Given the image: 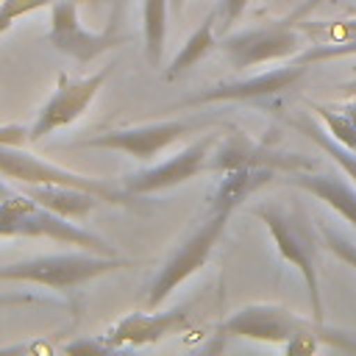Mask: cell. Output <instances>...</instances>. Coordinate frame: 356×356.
I'll return each mask as SVG.
<instances>
[{
    "instance_id": "8992f818",
    "label": "cell",
    "mask_w": 356,
    "mask_h": 356,
    "mask_svg": "<svg viewBox=\"0 0 356 356\" xmlns=\"http://www.w3.org/2000/svg\"><path fill=\"white\" fill-rule=\"evenodd\" d=\"M0 175L22 184V186H33V184H58V186H75V189H86L92 195H97L103 203L111 206H131L134 195H128L122 186H111L103 178H92V175H81L64 167H56L39 156H33L25 147H6L0 145Z\"/></svg>"
},
{
    "instance_id": "d4e9b609",
    "label": "cell",
    "mask_w": 356,
    "mask_h": 356,
    "mask_svg": "<svg viewBox=\"0 0 356 356\" xmlns=\"http://www.w3.org/2000/svg\"><path fill=\"white\" fill-rule=\"evenodd\" d=\"M25 142H31V128L25 125H0V145L6 147H25Z\"/></svg>"
},
{
    "instance_id": "9a60e30c",
    "label": "cell",
    "mask_w": 356,
    "mask_h": 356,
    "mask_svg": "<svg viewBox=\"0 0 356 356\" xmlns=\"http://www.w3.org/2000/svg\"><path fill=\"white\" fill-rule=\"evenodd\" d=\"M348 175L342 172H309V170H295L286 172V184L314 195L317 200H323L328 209H334L345 222H350L356 228V184L345 181Z\"/></svg>"
},
{
    "instance_id": "f1b7e54d",
    "label": "cell",
    "mask_w": 356,
    "mask_h": 356,
    "mask_svg": "<svg viewBox=\"0 0 356 356\" xmlns=\"http://www.w3.org/2000/svg\"><path fill=\"white\" fill-rule=\"evenodd\" d=\"M342 111H345V117L353 122V128H356V97H350L345 106H342Z\"/></svg>"
},
{
    "instance_id": "ac0fdd59",
    "label": "cell",
    "mask_w": 356,
    "mask_h": 356,
    "mask_svg": "<svg viewBox=\"0 0 356 356\" xmlns=\"http://www.w3.org/2000/svg\"><path fill=\"white\" fill-rule=\"evenodd\" d=\"M214 28H217V8H211V11L206 14V19L189 33V39H186V42L181 44V50L175 53L172 64L167 67V78H170V81L178 78V75H184L189 67H195L200 58H206V56L217 47Z\"/></svg>"
},
{
    "instance_id": "6da1fadb",
    "label": "cell",
    "mask_w": 356,
    "mask_h": 356,
    "mask_svg": "<svg viewBox=\"0 0 356 356\" xmlns=\"http://www.w3.org/2000/svg\"><path fill=\"white\" fill-rule=\"evenodd\" d=\"M222 337H239L253 342L278 345L286 353H314L320 348H337L356 353V337L323 325V320H303L278 303H248L236 309L222 325Z\"/></svg>"
},
{
    "instance_id": "603a6c76",
    "label": "cell",
    "mask_w": 356,
    "mask_h": 356,
    "mask_svg": "<svg viewBox=\"0 0 356 356\" xmlns=\"http://www.w3.org/2000/svg\"><path fill=\"white\" fill-rule=\"evenodd\" d=\"M323 236H325V248H328L337 259H342L348 267L356 270V245H353L350 239H345L342 234H337L334 228H323Z\"/></svg>"
},
{
    "instance_id": "cb8c5ba5",
    "label": "cell",
    "mask_w": 356,
    "mask_h": 356,
    "mask_svg": "<svg viewBox=\"0 0 356 356\" xmlns=\"http://www.w3.org/2000/svg\"><path fill=\"white\" fill-rule=\"evenodd\" d=\"M250 6V0H217V25L222 28V31H228L242 14H245V8Z\"/></svg>"
},
{
    "instance_id": "4316f807",
    "label": "cell",
    "mask_w": 356,
    "mask_h": 356,
    "mask_svg": "<svg viewBox=\"0 0 356 356\" xmlns=\"http://www.w3.org/2000/svg\"><path fill=\"white\" fill-rule=\"evenodd\" d=\"M111 348L106 345V339H75L64 345V353H108Z\"/></svg>"
},
{
    "instance_id": "836d02e7",
    "label": "cell",
    "mask_w": 356,
    "mask_h": 356,
    "mask_svg": "<svg viewBox=\"0 0 356 356\" xmlns=\"http://www.w3.org/2000/svg\"><path fill=\"white\" fill-rule=\"evenodd\" d=\"M0 3H3V0H0Z\"/></svg>"
},
{
    "instance_id": "2e32d148",
    "label": "cell",
    "mask_w": 356,
    "mask_h": 356,
    "mask_svg": "<svg viewBox=\"0 0 356 356\" xmlns=\"http://www.w3.org/2000/svg\"><path fill=\"white\" fill-rule=\"evenodd\" d=\"M22 192L28 197H33L39 206H44L61 217H70V220H81L103 203L97 195H92L86 189L58 186V184H33V186H22Z\"/></svg>"
},
{
    "instance_id": "d6a6232c",
    "label": "cell",
    "mask_w": 356,
    "mask_h": 356,
    "mask_svg": "<svg viewBox=\"0 0 356 356\" xmlns=\"http://www.w3.org/2000/svg\"><path fill=\"white\" fill-rule=\"evenodd\" d=\"M320 3H323V0H309V3H306V6H303V8L298 11V14H295V17H300V14H306V11H312V8H314V6H320Z\"/></svg>"
},
{
    "instance_id": "484cf974",
    "label": "cell",
    "mask_w": 356,
    "mask_h": 356,
    "mask_svg": "<svg viewBox=\"0 0 356 356\" xmlns=\"http://www.w3.org/2000/svg\"><path fill=\"white\" fill-rule=\"evenodd\" d=\"M50 303L47 298L31 295V292H0V309H14V306H44Z\"/></svg>"
},
{
    "instance_id": "277c9868",
    "label": "cell",
    "mask_w": 356,
    "mask_h": 356,
    "mask_svg": "<svg viewBox=\"0 0 356 356\" xmlns=\"http://www.w3.org/2000/svg\"><path fill=\"white\" fill-rule=\"evenodd\" d=\"M0 236H33V239H53L61 245H75L81 250L117 256V248L108 245L103 236L75 225L70 217H61L44 206H39L25 192H14L0 200Z\"/></svg>"
},
{
    "instance_id": "4dcf8cb0",
    "label": "cell",
    "mask_w": 356,
    "mask_h": 356,
    "mask_svg": "<svg viewBox=\"0 0 356 356\" xmlns=\"http://www.w3.org/2000/svg\"><path fill=\"white\" fill-rule=\"evenodd\" d=\"M184 3H186V0H170V14H178V17H181V14H184Z\"/></svg>"
},
{
    "instance_id": "7c38bea8",
    "label": "cell",
    "mask_w": 356,
    "mask_h": 356,
    "mask_svg": "<svg viewBox=\"0 0 356 356\" xmlns=\"http://www.w3.org/2000/svg\"><path fill=\"white\" fill-rule=\"evenodd\" d=\"M309 64L295 61L289 67H275L270 72H259L253 78H242V81H222L214 83L181 103H175V108H195V106H206V103H222V100H261V97H273L281 95L286 89H292L303 75H306Z\"/></svg>"
},
{
    "instance_id": "d6986e66",
    "label": "cell",
    "mask_w": 356,
    "mask_h": 356,
    "mask_svg": "<svg viewBox=\"0 0 356 356\" xmlns=\"http://www.w3.org/2000/svg\"><path fill=\"white\" fill-rule=\"evenodd\" d=\"M167 14L170 0H142V33H145V58L150 67L161 64L164 39H167Z\"/></svg>"
},
{
    "instance_id": "f546056e",
    "label": "cell",
    "mask_w": 356,
    "mask_h": 356,
    "mask_svg": "<svg viewBox=\"0 0 356 356\" xmlns=\"http://www.w3.org/2000/svg\"><path fill=\"white\" fill-rule=\"evenodd\" d=\"M339 92H342V97H356V81L342 83V86H339Z\"/></svg>"
},
{
    "instance_id": "44dd1931",
    "label": "cell",
    "mask_w": 356,
    "mask_h": 356,
    "mask_svg": "<svg viewBox=\"0 0 356 356\" xmlns=\"http://www.w3.org/2000/svg\"><path fill=\"white\" fill-rule=\"evenodd\" d=\"M314 111H317L320 120L325 122L328 134H331L339 145H345L348 150L356 153V128H353V122L345 117V111H331V108H325V106H314Z\"/></svg>"
},
{
    "instance_id": "7a4b0ae2",
    "label": "cell",
    "mask_w": 356,
    "mask_h": 356,
    "mask_svg": "<svg viewBox=\"0 0 356 356\" xmlns=\"http://www.w3.org/2000/svg\"><path fill=\"white\" fill-rule=\"evenodd\" d=\"M131 261L117 256H103L92 250L81 253H50V256H33L11 264H0V281H19V284H36L53 292H72L86 281H95L106 273L125 270Z\"/></svg>"
},
{
    "instance_id": "7402d4cb",
    "label": "cell",
    "mask_w": 356,
    "mask_h": 356,
    "mask_svg": "<svg viewBox=\"0 0 356 356\" xmlns=\"http://www.w3.org/2000/svg\"><path fill=\"white\" fill-rule=\"evenodd\" d=\"M50 3H53V0H3V3H0V33L11 31V25H14L19 17H25V14L36 11V8H44V6H50Z\"/></svg>"
},
{
    "instance_id": "4fadbf2b",
    "label": "cell",
    "mask_w": 356,
    "mask_h": 356,
    "mask_svg": "<svg viewBox=\"0 0 356 356\" xmlns=\"http://www.w3.org/2000/svg\"><path fill=\"white\" fill-rule=\"evenodd\" d=\"M189 323H192V312L186 306L170 309V312H131V314L120 317L103 334V339L111 350L145 348V345H153V342H161L172 334L186 331Z\"/></svg>"
},
{
    "instance_id": "5b68a950",
    "label": "cell",
    "mask_w": 356,
    "mask_h": 356,
    "mask_svg": "<svg viewBox=\"0 0 356 356\" xmlns=\"http://www.w3.org/2000/svg\"><path fill=\"white\" fill-rule=\"evenodd\" d=\"M231 214H234V209H228V206H214V203L206 206V217L192 228V234L167 256V261L156 273V278L147 289V298H145L147 309L161 306L189 275H195L209 261V256H211L214 245L220 242Z\"/></svg>"
},
{
    "instance_id": "9c48e42d",
    "label": "cell",
    "mask_w": 356,
    "mask_h": 356,
    "mask_svg": "<svg viewBox=\"0 0 356 356\" xmlns=\"http://www.w3.org/2000/svg\"><path fill=\"white\" fill-rule=\"evenodd\" d=\"M47 42L75 58L78 64H89L92 58H97L100 53L117 47L122 42V36L117 33V28L108 22L106 31H86L81 25L78 17V3L75 0H53L50 3V31H47Z\"/></svg>"
},
{
    "instance_id": "ba28073f",
    "label": "cell",
    "mask_w": 356,
    "mask_h": 356,
    "mask_svg": "<svg viewBox=\"0 0 356 356\" xmlns=\"http://www.w3.org/2000/svg\"><path fill=\"white\" fill-rule=\"evenodd\" d=\"M195 128H200V122L195 120H164V122H145V125H128V128H108L103 134H95L78 142V147L117 150L136 161H153L161 150H167L172 142L184 139Z\"/></svg>"
},
{
    "instance_id": "8fae6325",
    "label": "cell",
    "mask_w": 356,
    "mask_h": 356,
    "mask_svg": "<svg viewBox=\"0 0 356 356\" xmlns=\"http://www.w3.org/2000/svg\"><path fill=\"white\" fill-rule=\"evenodd\" d=\"M214 142H217V136L209 134V136L186 145L184 150H178L167 161L125 175L122 178V189L128 195H134V197H142V195H153V192H161V189L181 186V184L197 178L200 172H209V156H211Z\"/></svg>"
},
{
    "instance_id": "e0dca14e",
    "label": "cell",
    "mask_w": 356,
    "mask_h": 356,
    "mask_svg": "<svg viewBox=\"0 0 356 356\" xmlns=\"http://www.w3.org/2000/svg\"><path fill=\"white\" fill-rule=\"evenodd\" d=\"M273 175H275V170H270V167H236V170H228V172H222V178L214 186V192L209 195V203L236 209L256 189H261Z\"/></svg>"
},
{
    "instance_id": "52a82bcc",
    "label": "cell",
    "mask_w": 356,
    "mask_h": 356,
    "mask_svg": "<svg viewBox=\"0 0 356 356\" xmlns=\"http://www.w3.org/2000/svg\"><path fill=\"white\" fill-rule=\"evenodd\" d=\"M217 47L222 50V56L228 58V64L234 70H248L256 64H267V61H278V58L303 53L306 39L292 19H281V22H270L261 28L228 33L225 39L217 42Z\"/></svg>"
},
{
    "instance_id": "30bf717a",
    "label": "cell",
    "mask_w": 356,
    "mask_h": 356,
    "mask_svg": "<svg viewBox=\"0 0 356 356\" xmlns=\"http://www.w3.org/2000/svg\"><path fill=\"white\" fill-rule=\"evenodd\" d=\"M108 72H111L108 67L95 72V75H86V78H70L67 72H61L58 83H56V92L50 95V100L39 108L36 120L31 122V142H39L47 134L72 125L89 108V103L97 97Z\"/></svg>"
},
{
    "instance_id": "3957f363",
    "label": "cell",
    "mask_w": 356,
    "mask_h": 356,
    "mask_svg": "<svg viewBox=\"0 0 356 356\" xmlns=\"http://www.w3.org/2000/svg\"><path fill=\"white\" fill-rule=\"evenodd\" d=\"M253 214L267 225L278 253L284 261H289L309 292L312 317L323 320V295H320V270H317V234L309 225L306 214L300 209H284L278 203H261L253 209Z\"/></svg>"
},
{
    "instance_id": "ffe728a7",
    "label": "cell",
    "mask_w": 356,
    "mask_h": 356,
    "mask_svg": "<svg viewBox=\"0 0 356 356\" xmlns=\"http://www.w3.org/2000/svg\"><path fill=\"white\" fill-rule=\"evenodd\" d=\"M292 125H295V128H300V131H303V134H306V136H309L320 150H325V153L339 164V170H342V172L356 184V153H353V150H348L345 145H339L328 131H323L320 125H314L309 117L292 120Z\"/></svg>"
},
{
    "instance_id": "5bb4252c",
    "label": "cell",
    "mask_w": 356,
    "mask_h": 356,
    "mask_svg": "<svg viewBox=\"0 0 356 356\" xmlns=\"http://www.w3.org/2000/svg\"><path fill=\"white\" fill-rule=\"evenodd\" d=\"M236 167H270L281 172H295V170H312L314 164L309 159H300L295 153H275L267 150L256 142H250L245 134H231L225 142L217 145L209 156V172H228Z\"/></svg>"
},
{
    "instance_id": "1f68e13d",
    "label": "cell",
    "mask_w": 356,
    "mask_h": 356,
    "mask_svg": "<svg viewBox=\"0 0 356 356\" xmlns=\"http://www.w3.org/2000/svg\"><path fill=\"white\" fill-rule=\"evenodd\" d=\"M8 195H14V192H11V186H8V184L3 181V175H0V200H6Z\"/></svg>"
},
{
    "instance_id": "83f0119b",
    "label": "cell",
    "mask_w": 356,
    "mask_h": 356,
    "mask_svg": "<svg viewBox=\"0 0 356 356\" xmlns=\"http://www.w3.org/2000/svg\"><path fill=\"white\" fill-rule=\"evenodd\" d=\"M125 3H128V0H111V17H108V22H111L114 28H120V19H122V11H125Z\"/></svg>"
}]
</instances>
